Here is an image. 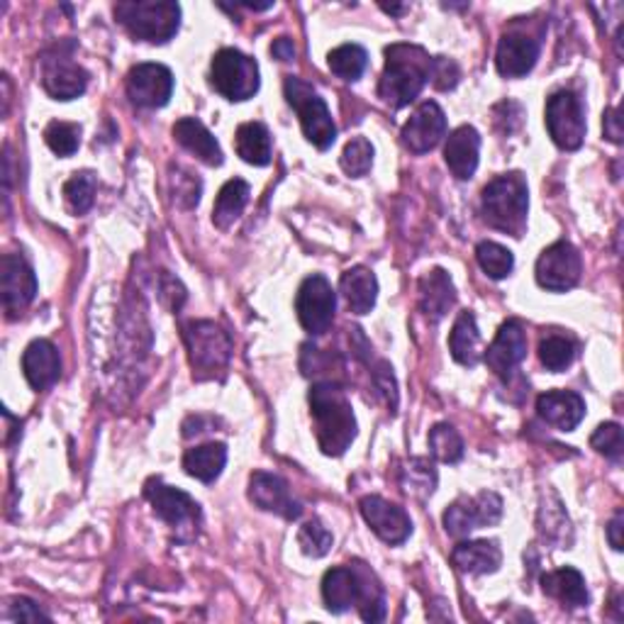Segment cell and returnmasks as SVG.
Here are the masks:
<instances>
[{
	"mask_svg": "<svg viewBox=\"0 0 624 624\" xmlns=\"http://www.w3.org/2000/svg\"><path fill=\"white\" fill-rule=\"evenodd\" d=\"M310 412L315 420L317 444L327 457H342L356 440V418L352 403L332 381L315 383L310 389Z\"/></svg>",
	"mask_w": 624,
	"mask_h": 624,
	"instance_id": "cell-1",
	"label": "cell"
},
{
	"mask_svg": "<svg viewBox=\"0 0 624 624\" xmlns=\"http://www.w3.org/2000/svg\"><path fill=\"white\" fill-rule=\"evenodd\" d=\"M434 59L418 44H393L385 49V68L379 95L391 107L410 105L432 78Z\"/></svg>",
	"mask_w": 624,
	"mask_h": 624,
	"instance_id": "cell-2",
	"label": "cell"
},
{
	"mask_svg": "<svg viewBox=\"0 0 624 624\" xmlns=\"http://www.w3.org/2000/svg\"><path fill=\"white\" fill-rule=\"evenodd\" d=\"M322 598L324 608L334 615L359 606L361 620L366 622H381L385 617L383 590L366 569L336 566L327 571L322 578Z\"/></svg>",
	"mask_w": 624,
	"mask_h": 624,
	"instance_id": "cell-3",
	"label": "cell"
},
{
	"mask_svg": "<svg viewBox=\"0 0 624 624\" xmlns=\"http://www.w3.org/2000/svg\"><path fill=\"white\" fill-rule=\"evenodd\" d=\"M483 220L493 230L522 237L527 230L530 188L522 174H502L483 188L481 198Z\"/></svg>",
	"mask_w": 624,
	"mask_h": 624,
	"instance_id": "cell-4",
	"label": "cell"
},
{
	"mask_svg": "<svg viewBox=\"0 0 624 624\" xmlns=\"http://www.w3.org/2000/svg\"><path fill=\"white\" fill-rule=\"evenodd\" d=\"M113 10L127 33L150 44H166L181 27V8L171 0H125Z\"/></svg>",
	"mask_w": 624,
	"mask_h": 624,
	"instance_id": "cell-5",
	"label": "cell"
},
{
	"mask_svg": "<svg viewBox=\"0 0 624 624\" xmlns=\"http://www.w3.org/2000/svg\"><path fill=\"white\" fill-rule=\"evenodd\" d=\"M183 340L195 379H215L217 373H222L230 366L232 340L220 324L211 320L188 322L183 327Z\"/></svg>",
	"mask_w": 624,
	"mask_h": 624,
	"instance_id": "cell-6",
	"label": "cell"
},
{
	"mask_svg": "<svg viewBox=\"0 0 624 624\" xmlns=\"http://www.w3.org/2000/svg\"><path fill=\"white\" fill-rule=\"evenodd\" d=\"M283 93H285V101H289L293 111L298 113L303 132L305 137H308V142L317 147L320 152L330 150L336 140V125L332 120L330 111H327V103L322 101L320 93H317L310 84H305L298 76L285 78Z\"/></svg>",
	"mask_w": 624,
	"mask_h": 624,
	"instance_id": "cell-7",
	"label": "cell"
},
{
	"mask_svg": "<svg viewBox=\"0 0 624 624\" xmlns=\"http://www.w3.org/2000/svg\"><path fill=\"white\" fill-rule=\"evenodd\" d=\"M211 84L227 101H250L259 91V66L240 49H220L211 64Z\"/></svg>",
	"mask_w": 624,
	"mask_h": 624,
	"instance_id": "cell-8",
	"label": "cell"
},
{
	"mask_svg": "<svg viewBox=\"0 0 624 624\" xmlns=\"http://www.w3.org/2000/svg\"><path fill=\"white\" fill-rule=\"evenodd\" d=\"M547 130L557 147L566 152L581 150L586 140V115L578 95L573 91H557L547 101Z\"/></svg>",
	"mask_w": 624,
	"mask_h": 624,
	"instance_id": "cell-9",
	"label": "cell"
},
{
	"mask_svg": "<svg viewBox=\"0 0 624 624\" xmlns=\"http://www.w3.org/2000/svg\"><path fill=\"white\" fill-rule=\"evenodd\" d=\"M502 518V500L498 493L483 491L473 498H459L444 512V527L451 537H467L473 530L491 527Z\"/></svg>",
	"mask_w": 624,
	"mask_h": 624,
	"instance_id": "cell-10",
	"label": "cell"
},
{
	"mask_svg": "<svg viewBox=\"0 0 624 624\" xmlns=\"http://www.w3.org/2000/svg\"><path fill=\"white\" fill-rule=\"evenodd\" d=\"M334 310H336V295L330 281L317 273L310 276V279H305L298 291V298H295V313H298L303 330L315 336L324 334L332 327Z\"/></svg>",
	"mask_w": 624,
	"mask_h": 624,
	"instance_id": "cell-11",
	"label": "cell"
},
{
	"mask_svg": "<svg viewBox=\"0 0 624 624\" xmlns=\"http://www.w3.org/2000/svg\"><path fill=\"white\" fill-rule=\"evenodd\" d=\"M37 295V276L20 254H5L0 259V298L8 317H17Z\"/></svg>",
	"mask_w": 624,
	"mask_h": 624,
	"instance_id": "cell-12",
	"label": "cell"
},
{
	"mask_svg": "<svg viewBox=\"0 0 624 624\" xmlns=\"http://www.w3.org/2000/svg\"><path fill=\"white\" fill-rule=\"evenodd\" d=\"M583 262L571 242H557L544 250L537 262V283L553 293H566L581 281Z\"/></svg>",
	"mask_w": 624,
	"mask_h": 624,
	"instance_id": "cell-13",
	"label": "cell"
},
{
	"mask_svg": "<svg viewBox=\"0 0 624 624\" xmlns=\"http://www.w3.org/2000/svg\"><path fill=\"white\" fill-rule=\"evenodd\" d=\"M174 74L164 64H137L127 74V95L137 107L156 111L171 101Z\"/></svg>",
	"mask_w": 624,
	"mask_h": 624,
	"instance_id": "cell-14",
	"label": "cell"
},
{
	"mask_svg": "<svg viewBox=\"0 0 624 624\" xmlns=\"http://www.w3.org/2000/svg\"><path fill=\"white\" fill-rule=\"evenodd\" d=\"M361 514L369 527L375 532V537L385 544H403L412 534L410 514L398 505L379 498V495H369L359 502Z\"/></svg>",
	"mask_w": 624,
	"mask_h": 624,
	"instance_id": "cell-15",
	"label": "cell"
},
{
	"mask_svg": "<svg viewBox=\"0 0 624 624\" xmlns=\"http://www.w3.org/2000/svg\"><path fill=\"white\" fill-rule=\"evenodd\" d=\"M147 500L152 502V510L156 518H162L171 527H186V524H195L201 520V505H198L191 495L171 488L162 481H150L144 488Z\"/></svg>",
	"mask_w": 624,
	"mask_h": 624,
	"instance_id": "cell-16",
	"label": "cell"
},
{
	"mask_svg": "<svg viewBox=\"0 0 624 624\" xmlns=\"http://www.w3.org/2000/svg\"><path fill=\"white\" fill-rule=\"evenodd\" d=\"M250 500L259 510L281 514L283 520H298L303 514L301 502L293 498L289 483L281 475L256 471L250 479Z\"/></svg>",
	"mask_w": 624,
	"mask_h": 624,
	"instance_id": "cell-17",
	"label": "cell"
},
{
	"mask_svg": "<svg viewBox=\"0 0 624 624\" xmlns=\"http://www.w3.org/2000/svg\"><path fill=\"white\" fill-rule=\"evenodd\" d=\"M42 86L54 101H74L86 93L88 74L72 56L56 52L42 62Z\"/></svg>",
	"mask_w": 624,
	"mask_h": 624,
	"instance_id": "cell-18",
	"label": "cell"
},
{
	"mask_svg": "<svg viewBox=\"0 0 624 624\" xmlns=\"http://www.w3.org/2000/svg\"><path fill=\"white\" fill-rule=\"evenodd\" d=\"M447 135V115L434 101H424L403 127V142L415 154L434 150Z\"/></svg>",
	"mask_w": 624,
	"mask_h": 624,
	"instance_id": "cell-19",
	"label": "cell"
},
{
	"mask_svg": "<svg viewBox=\"0 0 624 624\" xmlns=\"http://www.w3.org/2000/svg\"><path fill=\"white\" fill-rule=\"evenodd\" d=\"M527 356V336L520 322H505L485 352V364L498 375H510Z\"/></svg>",
	"mask_w": 624,
	"mask_h": 624,
	"instance_id": "cell-20",
	"label": "cell"
},
{
	"mask_svg": "<svg viewBox=\"0 0 624 624\" xmlns=\"http://www.w3.org/2000/svg\"><path fill=\"white\" fill-rule=\"evenodd\" d=\"M537 412L551 428L571 432L586 418V400L573 391H549L537 398Z\"/></svg>",
	"mask_w": 624,
	"mask_h": 624,
	"instance_id": "cell-21",
	"label": "cell"
},
{
	"mask_svg": "<svg viewBox=\"0 0 624 624\" xmlns=\"http://www.w3.org/2000/svg\"><path fill=\"white\" fill-rule=\"evenodd\" d=\"M539 59L537 39L527 35H502L498 52H495V66L505 78L527 76Z\"/></svg>",
	"mask_w": 624,
	"mask_h": 624,
	"instance_id": "cell-22",
	"label": "cell"
},
{
	"mask_svg": "<svg viewBox=\"0 0 624 624\" xmlns=\"http://www.w3.org/2000/svg\"><path fill=\"white\" fill-rule=\"evenodd\" d=\"M479 154H481V135L471 125H461L447 137V147H444V162H447L449 171L459 178V181H469L479 168Z\"/></svg>",
	"mask_w": 624,
	"mask_h": 624,
	"instance_id": "cell-23",
	"label": "cell"
},
{
	"mask_svg": "<svg viewBox=\"0 0 624 624\" xmlns=\"http://www.w3.org/2000/svg\"><path fill=\"white\" fill-rule=\"evenodd\" d=\"M23 371L35 391H47L62 375V359L52 342L35 340L23 354Z\"/></svg>",
	"mask_w": 624,
	"mask_h": 624,
	"instance_id": "cell-24",
	"label": "cell"
},
{
	"mask_svg": "<svg viewBox=\"0 0 624 624\" xmlns=\"http://www.w3.org/2000/svg\"><path fill=\"white\" fill-rule=\"evenodd\" d=\"M542 590L547 593L549 598L559 600L563 608L578 610L588 606V588H586V578L581 576V571L563 566L557 571H549L542 576Z\"/></svg>",
	"mask_w": 624,
	"mask_h": 624,
	"instance_id": "cell-25",
	"label": "cell"
},
{
	"mask_svg": "<svg viewBox=\"0 0 624 624\" xmlns=\"http://www.w3.org/2000/svg\"><path fill=\"white\" fill-rule=\"evenodd\" d=\"M454 303H457V289H454L451 276L444 269H432L420 279V310L432 317V320H442Z\"/></svg>",
	"mask_w": 624,
	"mask_h": 624,
	"instance_id": "cell-26",
	"label": "cell"
},
{
	"mask_svg": "<svg viewBox=\"0 0 624 624\" xmlns=\"http://www.w3.org/2000/svg\"><path fill=\"white\" fill-rule=\"evenodd\" d=\"M174 137H176V142L183 147V150L195 154L203 164H207V166H220L222 164L220 144H217L211 130H207L201 120H195V117H181V120L174 125Z\"/></svg>",
	"mask_w": 624,
	"mask_h": 624,
	"instance_id": "cell-27",
	"label": "cell"
},
{
	"mask_svg": "<svg viewBox=\"0 0 624 624\" xmlns=\"http://www.w3.org/2000/svg\"><path fill=\"white\" fill-rule=\"evenodd\" d=\"M454 566L471 576H485V573H495L500 569L502 551L498 542L479 539V542H461L457 549L451 551Z\"/></svg>",
	"mask_w": 624,
	"mask_h": 624,
	"instance_id": "cell-28",
	"label": "cell"
},
{
	"mask_svg": "<svg viewBox=\"0 0 624 624\" xmlns=\"http://www.w3.org/2000/svg\"><path fill=\"white\" fill-rule=\"evenodd\" d=\"M340 291L354 315H366L373 310L375 298H379V281H375L373 271L354 266V269L342 273Z\"/></svg>",
	"mask_w": 624,
	"mask_h": 624,
	"instance_id": "cell-29",
	"label": "cell"
},
{
	"mask_svg": "<svg viewBox=\"0 0 624 624\" xmlns=\"http://www.w3.org/2000/svg\"><path fill=\"white\" fill-rule=\"evenodd\" d=\"M246 203H250V183L242 181V178H232V181H227L220 188V193H217V201L213 207L215 227H220V230H230V227L240 220Z\"/></svg>",
	"mask_w": 624,
	"mask_h": 624,
	"instance_id": "cell-30",
	"label": "cell"
},
{
	"mask_svg": "<svg viewBox=\"0 0 624 624\" xmlns=\"http://www.w3.org/2000/svg\"><path fill=\"white\" fill-rule=\"evenodd\" d=\"M237 154H240L246 164L252 166H269L271 164V135L262 123H244L240 125L234 137Z\"/></svg>",
	"mask_w": 624,
	"mask_h": 624,
	"instance_id": "cell-31",
	"label": "cell"
},
{
	"mask_svg": "<svg viewBox=\"0 0 624 624\" xmlns=\"http://www.w3.org/2000/svg\"><path fill=\"white\" fill-rule=\"evenodd\" d=\"M449 349L461 366H475L481 361V332L473 313H461L457 317L449 336Z\"/></svg>",
	"mask_w": 624,
	"mask_h": 624,
	"instance_id": "cell-32",
	"label": "cell"
},
{
	"mask_svg": "<svg viewBox=\"0 0 624 624\" xmlns=\"http://www.w3.org/2000/svg\"><path fill=\"white\" fill-rule=\"evenodd\" d=\"M225 463H227V449L220 442L203 444V447L186 451V457H183L186 473L203 483H213L217 475L222 473Z\"/></svg>",
	"mask_w": 624,
	"mask_h": 624,
	"instance_id": "cell-33",
	"label": "cell"
},
{
	"mask_svg": "<svg viewBox=\"0 0 624 624\" xmlns=\"http://www.w3.org/2000/svg\"><path fill=\"white\" fill-rule=\"evenodd\" d=\"M327 66L334 76L344 78V81H359L361 74L369 66V54L359 44H342L336 47L327 56Z\"/></svg>",
	"mask_w": 624,
	"mask_h": 624,
	"instance_id": "cell-34",
	"label": "cell"
},
{
	"mask_svg": "<svg viewBox=\"0 0 624 624\" xmlns=\"http://www.w3.org/2000/svg\"><path fill=\"white\" fill-rule=\"evenodd\" d=\"M400 485L403 491L412 495V498L424 500L428 495L434 493L437 485V471H434L428 459H410L400 471Z\"/></svg>",
	"mask_w": 624,
	"mask_h": 624,
	"instance_id": "cell-35",
	"label": "cell"
},
{
	"mask_svg": "<svg viewBox=\"0 0 624 624\" xmlns=\"http://www.w3.org/2000/svg\"><path fill=\"white\" fill-rule=\"evenodd\" d=\"M475 259H479L481 269L491 276L493 281L508 279L514 269V256L498 242H481L479 250H475Z\"/></svg>",
	"mask_w": 624,
	"mask_h": 624,
	"instance_id": "cell-36",
	"label": "cell"
},
{
	"mask_svg": "<svg viewBox=\"0 0 624 624\" xmlns=\"http://www.w3.org/2000/svg\"><path fill=\"white\" fill-rule=\"evenodd\" d=\"M430 451L442 463H459L463 459V442L451 424L442 422L430 430Z\"/></svg>",
	"mask_w": 624,
	"mask_h": 624,
	"instance_id": "cell-37",
	"label": "cell"
},
{
	"mask_svg": "<svg viewBox=\"0 0 624 624\" xmlns=\"http://www.w3.org/2000/svg\"><path fill=\"white\" fill-rule=\"evenodd\" d=\"M539 359L549 371L559 373L563 369H569L573 359H576V344H573V340H569V336L561 334L544 336L539 342Z\"/></svg>",
	"mask_w": 624,
	"mask_h": 624,
	"instance_id": "cell-38",
	"label": "cell"
},
{
	"mask_svg": "<svg viewBox=\"0 0 624 624\" xmlns=\"http://www.w3.org/2000/svg\"><path fill=\"white\" fill-rule=\"evenodd\" d=\"M98 181L93 174H76L64 183V201L74 215H86L93 207Z\"/></svg>",
	"mask_w": 624,
	"mask_h": 624,
	"instance_id": "cell-39",
	"label": "cell"
},
{
	"mask_svg": "<svg viewBox=\"0 0 624 624\" xmlns=\"http://www.w3.org/2000/svg\"><path fill=\"white\" fill-rule=\"evenodd\" d=\"M44 142L59 156H72L81 144V127L76 123H49L44 130Z\"/></svg>",
	"mask_w": 624,
	"mask_h": 624,
	"instance_id": "cell-40",
	"label": "cell"
},
{
	"mask_svg": "<svg viewBox=\"0 0 624 624\" xmlns=\"http://www.w3.org/2000/svg\"><path fill=\"white\" fill-rule=\"evenodd\" d=\"M340 164L349 176H366L373 164V144L366 137H356V140L344 147Z\"/></svg>",
	"mask_w": 624,
	"mask_h": 624,
	"instance_id": "cell-41",
	"label": "cell"
},
{
	"mask_svg": "<svg viewBox=\"0 0 624 624\" xmlns=\"http://www.w3.org/2000/svg\"><path fill=\"white\" fill-rule=\"evenodd\" d=\"M298 544L305 557H313V559H322L324 553H330L332 549V534L330 530L324 527L320 520H310L305 522L301 532H298Z\"/></svg>",
	"mask_w": 624,
	"mask_h": 624,
	"instance_id": "cell-42",
	"label": "cell"
},
{
	"mask_svg": "<svg viewBox=\"0 0 624 624\" xmlns=\"http://www.w3.org/2000/svg\"><path fill=\"white\" fill-rule=\"evenodd\" d=\"M590 447L596 449L598 454H602V457H606V459L620 461V459H622V451H624L622 428H620V424H617V422L600 424V428H598L596 432H593Z\"/></svg>",
	"mask_w": 624,
	"mask_h": 624,
	"instance_id": "cell-43",
	"label": "cell"
},
{
	"mask_svg": "<svg viewBox=\"0 0 624 624\" xmlns=\"http://www.w3.org/2000/svg\"><path fill=\"white\" fill-rule=\"evenodd\" d=\"M171 186H174V193H176V203L181 207H193L201 201V181L193 174L181 171V168H176V174L171 176Z\"/></svg>",
	"mask_w": 624,
	"mask_h": 624,
	"instance_id": "cell-44",
	"label": "cell"
},
{
	"mask_svg": "<svg viewBox=\"0 0 624 624\" xmlns=\"http://www.w3.org/2000/svg\"><path fill=\"white\" fill-rule=\"evenodd\" d=\"M5 620L10 622H52L47 612L29 598H13L5 606Z\"/></svg>",
	"mask_w": 624,
	"mask_h": 624,
	"instance_id": "cell-45",
	"label": "cell"
},
{
	"mask_svg": "<svg viewBox=\"0 0 624 624\" xmlns=\"http://www.w3.org/2000/svg\"><path fill=\"white\" fill-rule=\"evenodd\" d=\"M459 66L454 59L447 56H434L432 62V84L434 88H440V91H451L454 86L459 84Z\"/></svg>",
	"mask_w": 624,
	"mask_h": 624,
	"instance_id": "cell-46",
	"label": "cell"
},
{
	"mask_svg": "<svg viewBox=\"0 0 624 624\" xmlns=\"http://www.w3.org/2000/svg\"><path fill=\"white\" fill-rule=\"evenodd\" d=\"M393 369L385 361H379V369L373 371V379H375V385H379V391L383 393V398L385 403H389V408L391 412H395V408H398V391H395V379H393Z\"/></svg>",
	"mask_w": 624,
	"mask_h": 624,
	"instance_id": "cell-47",
	"label": "cell"
},
{
	"mask_svg": "<svg viewBox=\"0 0 624 624\" xmlns=\"http://www.w3.org/2000/svg\"><path fill=\"white\" fill-rule=\"evenodd\" d=\"M602 130H606V137L610 142L615 144L622 142V117L617 107H612V111H608L606 117H602Z\"/></svg>",
	"mask_w": 624,
	"mask_h": 624,
	"instance_id": "cell-48",
	"label": "cell"
},
{
	"mask_svg": "<svg viewBox=\"0 0 624 624\" xmlns=\"http://www.w3.org/2000/svg\"><path fill=\"white\" fill-rule=\"evenodd\" d=\"M271 54H273V59H279V62H291V59H295V44H293V39H291V37L273 39Z\"/></svg>",
	"mask_w": 624,
	"mask_h": 624,
	"instance_id": "cell-49",
	"label": "cell"
},
{
	"mask_svg": "<svg viewBox=\"0 0 624 624\" xmlns=\"http://www.w3.org/2000/svg\"><path fill=\"white\" fill-rule=\"evenodd\" d=\"M608 539H610L612 549L622 551V512H617L615 518L610 520V524H608Z\"/></svg>",
	"mask_w": 624,
	"mask_h": 624,
	"instance_id": "cell-50",
	"label": "cell"
},
{
	"mask_svg": "<svg viewBox=\"0 0 624 624\" xmlns=\"http://www.w3.org/2000/svg\"><path fill=\"white\" fill-rule=\"evenodd\" d=\"M385 13H391V15H400L403 10H405V5H381Z\"/></svg>",
	"mask_w": 624,
	"mask_h": 624,
	"instance_id": "cell-51",
	"label": "cell"
}]
</instances>
